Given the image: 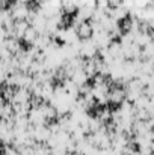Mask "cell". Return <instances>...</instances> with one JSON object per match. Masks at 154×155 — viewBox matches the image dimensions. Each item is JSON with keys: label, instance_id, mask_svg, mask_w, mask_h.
Segmentation results:
<instances>
[{"label": "cell", "instance_id": "1", "mask_svg": "<svg viewBox=\"0 0 154 155\" xmlns=\"http://www.w3.org/2000/svg\"><path fill=\"white\" fill-rule=\"evenodd\" d=\"M74 26H76V27H74V32H76V36H77L79 39H82V41H88V39L92 38V35H94V29H92V24H91L89 20H88V21L77 23V24H74Z\"/></svg>", "mask_w": 154, "mask_h": 155}]
</instances>
